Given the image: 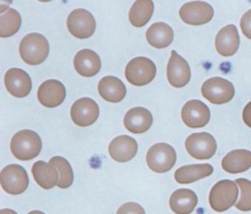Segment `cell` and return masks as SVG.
I'll return each mask as SVG.
<instances>
[{"label":"cell","mask_w":251,"mask_h":214,"mask_svg":"<svg viewBox=\"0 0 251 214\" xmlns=\"http://www.w3.org/2000/svg\"><path fill=\"white\" fill-rule=\"evenodd\" d=\"M67 27L75 37L84 39L94 33L96 23L90 12L85 9H75L68 16Z\"/></svg>","instance_id":"cell-8"},{"label":"cell","mask_w":251,"mask_h":214,"mask_svg":"<svg viewBox=\"0 0 251 214\" xmlns=\"http://www.w3.org/2000/svg\"><path fill=\"white\" fill-rule=\"evenodd\" d=\"M146 161L153 172L166 173L176 164V153L174 147L168 143H156L148 149Z\"/></svg>","instance_id":"cell-5"},{"label":"cell","mask_w":251,"mask_h":214,"mask_svg":"<svg viewBox=\"0 0 251 214\" xmlns=\"http://www.w3.org/2000/svg\"><path fill=\"white\" fill-rule=\"evenodd\" d=\"M237 195L236 183L230 180H222L213 186L209 194V203L213 210L224 212L235 204Z\"/></svg>","instance_id":"cell-3"},{"label":"cell","mask_w":251,"mask_h":214,"mask_svg":"<svg viewBox=\"0 0 251 214\" xmlns=\"http://www.w3.org/2000/svg\"><path fill=\"white\" fill-rule=\"evenodd\" d=\"M191 73L186 60L179 56L176 51L172 50L167 66V78L174 87H182L190 80Z\"/></svg>","instance_id":"cell-13"},{"label":"cell","mask_w":251,"mask_h":214,"mask_svg":"<svg viewBox=\"0 0 251 214\" xmlns=\"http://www.w3.org/2000/svg\"><path fill=\"white\" fill-rule=\"evenodd\" d=\"M202 95L213 104L229 102L234 96L233 84L220 77H215L204 81L201 87Z\"/></svg>","instance_id":"cell-6"},{"label":"cell","mask_w":251,"mask_h":214,"mask_svg":"<svg viewBox=\"0 0 251 214\" xmlns=\"http://www.w3.org/2000/svg\"><path fill=\"white\" fill-rule=\"evenodd\" d=\"M50 164L56 167L59 172V182L57 186L60 188L70 187L74 182V173L69 161L61 156H54L49 161Z\"/></svg>","instance_id":"cell-28"},{"label":"cell","mask_w":251,"mask_h":214,"mask_svg":"<svg viewBox=\"0 0 251 214\" xmlns=\"http://www.w3.org/2000/svg\"><path fill=\"white\" fill-rule=\"evenodd\" d=\"M19 52L23 61L28 65H39L49 54V43L40 33H28L21 40Z\"/></svg>","instance_id":"cell-2"},{"label":"cell","mask_w":251,"mask_h":214,"mask_svg":"<svg viewBox=\"0 0 251 214\" xmlns=\"http://www.w3.org/2000/svg\"><path fill=\"white\" fill-rule=\"evenodd\" d=\"M27 214H45V213H43V212H41V211H38V210H33V211L28 212Z\"/></svg>","instance_id":"cell-34"},{"label":"cell","mask_w":251,"mask_h":214,"mask_svg":"<svg viewBox=\"0 0 251 214\" xmlns=\"http://www.w3.org/2000/svg\"><path fill=\"white\" fill-rule=\"evenodd\" d=\"M213 171L214 169L210 164L185 165L175 172V180L178 184H190L210 176Z\"/></svg>","instance_id":"cell-25"},{"label":"cell","mask_w":251,"mask_h":214,"mask_svg":"<svg viewBox=\"0 0 251 214\" xmlns=\"http://www.w3.org/2000/svg\"><path fill=\"white\" fill-rule=\"evenodd\" d=\"M239 34L234 25L224 27L217 34L215 46L219 54L227 57L236 53L239 47Z\"/></svg>","instance_id":"cell-17"},{"label":"cell","mask_w":251,"mask_h":214,"mask_svg":"<svg viewBox=\"0 0 251 214\" xmlns=\"http://www.w3.org/2000/svg\"><path fill=\"white\" fill-rule=\"evenodd\" d=\"M98 92L104 100L111 103H118L125 98L126 88L120 79L114 76H106L98 83Z\"/></svg>","instance_id":"cell-20"},{"label":"cell","mask_w":251,"mask_h":214,"mask_svg":"<svg viewBox=\"0 0 251 214\" xmlns=\"http://www.w3.org/2000/svg\"><path fill=\"white\" fill-rule=\"evenodd\" d=\"M198 198L196 193L188 188L175 190L170 197V207L176 214H189L196 207Z\"/></svg>","instance_id":"cell-23"},{"label":"cell","mask_w":251,"mask_h":214,"mask_svg":"<svg viewBox=\"0 0 251 214\" xmlns=\"http://www.w3.org/2000/svg\"><path fill=\"white\" fill-rule=\"evenodd\" d=\"M223 169L229 174H238L251 168V151L235 149L228 152L222 160Z\"/></svg>","instance_id":"cell-21"},{"label":"cell","mask_w":251,"mask_h":214,"mask_svg":"<svg viewBox=\"0 0 251 214\" xmlns=\"http://www.w3.org/2000/svg\"><path fill=\"white\" fill-rule=\"evenodd\" d=\"M154 11V3L151 0H137L131 6L128 19L130 24L135 27L145 26L152 17Z\"/></svg>","instance_id":"cell-26"},{"label":"cell","mask_w":251,"mask_h":214,"mask_svg":"<svg viewBox=\"0 0 251 214\" xmlns=\"http://www.w3.org/2000/svg\"><path fill=\"white\" fill-rule=\"evenodd\" d=\"M153 123L152 114L143 107H133L129 109L124 118L126 129L132 134H142L147 132Z\"/></svg>","instance_id":"cell-18"},{"label":"cell","mask_w":251,"mask_h":214,"mask_svg":"<svg viewBox=\"0 0 251 214\" xmlns=\"http://www.w3.org/2000/svg\"><path fill=\"white\" fill-rule=\"evenodd\" d=\"M31 173L36 184L44 189H50L59 182V172L55 166L44 161H36L31 167Z\"/></svg>","instance_id":"cell-22"},{"label":"cell","mask_w":251,"mask_h":214,"mask_svg":"<svg viewBox=\"0 0 251 214\" xmlns=\"http://www.w3.org/2000/svg\"><path fill=\"white\" fill-rule=\"evenodd\" d=\"M240 27L243 34L251 39V10L247 11L240 20Z\"/></svg>","instance_id":"cell-31"},{"label":"cell","mask_w":251,"mask_h":214,"mask_svg":"<svg viewBox=\"0 0 251 214\" xmlns=\"http://www.w3.org/2000/svg\"><path fill=\"white\" fill-rule=\"evenodd\" d=\"M75 70L82 77L90 78L97 75L101 69V60L91 49L79 50L74 58Z\"/></svg>","instance_id":"cell-19"},{"label":"cell","mask_w":251,"mask_h":214,"mask_svg":"<svg viewBox=\"0 0 251 214\" xmlns=\"http://www.w3.org/2000/svg\"><path fill=\"white\" fill-rule=\"evenodd\" d=\"M22 19L18 11L13 8L1 9L0 15V37H9L14 35L21 27Z\"/></svg>","instance_id":"cell-27"},{"label":"cell","mask_w":251,"mask_h":214,"mask_svg":"<svg viewBox=\"0 0 251 214\" xmlns=\"http://www.w3.org/2000/svg\"><path fill=\"white\" fill-rule=\"evenodd\" d=\"M185 148L193 158L209 159L216 153L217 142L209 133H195L186 138Z\"/></svg>","instance_id":"cell-9"},{"label":"cell","mask_w":251,"mask_h":214,"mask_svg":"<svg viewBox=\"0 0 251 214\" xmlns=\"http://www.w3.org/2000/svg\"><path fill=\"white\" fill-rule=\"evenodd\" d=\"M137 152V142L129 135H119L109 144L110 156L117 162H127Z\"/></svg>","instance_id":"cell-16"},{"label":"cell","mask_w":251,"mask_h":214,"mask_svg":"<svg viewBox=\"0 0 251 214\" xmlns=\"http://www.w3.org/2000/svg\"><path fill=\"white\" fill-rule=\"evenodd\" d=\"M181 119L189 128H202L210 121V110L200 100H189L181 109Z\"/></svg>","instance_id":"cell-12"},{"label":"cell","mask_w":251,"mask_h":214,"mask_svg":"<svg viewBox=\"0 0 251 214\" xmlns=\"http://www.w3.org/2000/svg\"><path fill=\"white\" fill-rule=\"evenodd\" d=\"M66 97V88L57 80L43 81L37 90V98L41 105L47 108H54L63 103Z\"/></svg>","instance_id":"cell-15"},{"label":"cell","mask_w":251,"mask_h":214,"mask_svg":"<svg viewBox=\"0 0 251 214\" xmlns=\"http://www.w3.org/2000/svg\"><path fill=\"white\" fill-rule=\"evenodd\" d=\"M98 117V104L89 97L77 99L71 107L72 121L79 127H87L94 124Z\"/></svg>","instance_id":"cell-11"},{"label":"cell","mask_w":251,"mask_h":214,"mask_svg":"<svg viewBox=\"0 0 251 214\" xmlns=\"http://www.w3.org/2000/svg\"><path fill=\"white\" fill-rule=\"evenodd\" d=\"M126 80L132 85L142 86L151 82L156 76V66L147 57L131 59L125 70Z\"/></svg>","instance_id":"cell-4"},{"label":"cell","mask_w":251,"mask_h":214,"mask_svg":"<svg viewBox=\"0 0 251 214\" xmlns=\"http://www.w3.org/2000/svg\"><path fill=\"white\" fill-rule=\"evenodd\" d=\"M4 82L8 92L18 98L27 96L32 86L28 74L19 68L9 69L5 74Z\"/></svg>","instance_id":"cell-14"},{"label":"cell","mask_w":251,"mask_h":214,"mask_svg":"<svg viewBox=\"0 0 251 214\" xmlns=\"http://www.w3.org/2000/svg\"><path fill=\"white\" fill-rule=\"evenodd\" d=\"M242 118L244 123L251 128V101L245 105L242 112Z\"/></svg>","instance_id":"cell-32"},{"label":"cell","mask_w":251,"mask_h":214,"mask_svg":"<svg viewBox=\"0 0 251 214\" xmlns=\"http://www.w3.org/2000/svg\"><path fill=\"white\" fill-rule=\"evenodd\" d=\"M238 185L241 194L235 207L240 211H250L251 210V182L244 178H239L235 180Z\"/></svg>","instance_id":"cell-29"},{"label":"cell","mask_w":251,"mask_h":214,"mask_svg":"<svg viewBox=\"0 0 251 214\" xmlns=\"http://www.w3.org/2000/svg\"><path fill=\"white\" fill-rule=\"evenodd\" d=\"M146 39L148 43L155 48H166L174 40V30L165 23H155L147 29Z\"/></svg>","instance_id":"cell-24"},{"label":"cell","mask_w":251,"mask_h":214,"mask_svg":"<svg viewBox=\"0 0 251 214\" xmlns=\"http://www.w3.org/2000/svg\"><path fill=\"white\" fill-rule=\"evenodd\" d=\"M117 214H145V211L138 203L126 202L120 206Z\"/></svg>","instance_id":"cell-30"},{"label":"cell","mask_w":251,"mask_h":214,"mask_svg":"<svg viewBox=\"0 0 251 214\" xmlns=\"http://www.w3.org/2000/svg\"><path fill=\"white\" fill-rule=\"evenodd\" d=\"M2 188L9 194L23 193L28 186L26 171L18 164H11L4 167L0 174Z\"/></svg>","instance_id":"cell-7"},{"label":"cell","mask_w":251,"mask_h":214,"mask_svg":"<svg viewBox=\"0 0 251 214\" xmlns=\"http://www.w3.org/2000/svg\"><path fill=\"white\" fill-rule=\"evenodd\" d=\"M42 147L40 136L31 130H22L16 133L10 142L13 155L22 161L35 158Z\"/></svg>","instance_id":"cell-1"},{"label":"cell","mask_w":251,"mask_h":214,"mask_svg":"<svg viewBox=\"0 0 251 214\" xmlns=\"http://www.w3.org/2000/svg\"><path fill=\"white\" fill-rule=\"evenodd\" d=\"M214 16L213 7L204 1H191L179 9L180 19L188 25L200 26L207 24Z\"/></svg>","instance_id":"cell-10"},{"label":"cell","mask_w":251,"mask_h":214,"mask_svg":"<svg viewBox=\"0 0 251 214\" xmlns=\"http://www.w3.org/2000/svg\"><path fill=\"white\" fill-rule=\"evenodd\" d=\"M0 214H18L16 211L12 210V209H8V208H4L0 210Z\"/></svg>","instance_id":"cell-33"}]
</instances>
